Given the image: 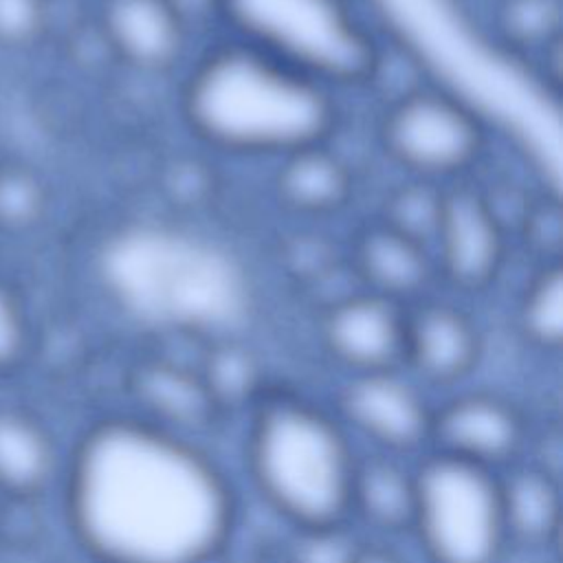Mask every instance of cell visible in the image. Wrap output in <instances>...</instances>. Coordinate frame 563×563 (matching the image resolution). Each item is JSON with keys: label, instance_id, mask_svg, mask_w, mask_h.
Returning a JSON list of instances; mask_svg holds the SVG:
<instances>
[{"label": "cell", "instance_id": "1", "mask_svg": "<svg viewBox=\"0 0 563 563\" xmlns=\"http://www.w3.org/2000/svg\"><path fill=\"white\" fill-rule=\"evenodd\" d=\"M70 512L101 563H209L233 530V493L189 438L139 416L97 424L70 475Z\"/></svg>", "mask_w": 563, "mask_h": 563}, {"label": "cell", "instance_id": "2", "mask_svg": "<svg viewBox=\"0 0 563 563\" xmlns=\"http://www.w3.org/2000/svg\"><path fill=\"white\" fill-rule=\"evenodd\" d=\"M246 460L266 504L295 528L350 519L356 455L330 413L297 396H264L251 418Z\"/></svg>", "mask_w": 563, "mask_h": 563}, {"label": "cell", "instance_id": "3", "mask_svg": "<svg viewBox=\"0 0 563 563\" xmlns=\"http://www.w3.org/2000/svg\"><path fill=\"white\" fill-rule=\"evenodd\" d=\"M191 112L222 143L288 152L310 145L328 119L321 95L306 79L242 53L220 55L202 70Z\"/></svg>", "mask_w": 563, "mask_h": 563}, {"label": "cell", "instance_id": "4", "mask_svg": "<svg viewBox=\"0 0 563 563\" xmlns=\"http://www.w3.org/2000/svg\"><path fill=\"white\" fill-rule=\"evenodd\" d=\"M411 532L431 563H497L508 543L497 473L429 451L416 466Z\"/></svg>", "mask_w": 563, "mask_h": 563}, {"label": "cell", "instance_id": "5", "mask_svg": "<svg viewBox=\"0 0 563 563\" xmlns=\"http://www.w3.org/2000/svg\"><path fill=\"white\" fill-rule=\"evenodd\" d=\"M339 411L380 453L400 457L429 446L433 407L400 367L350 374Z\"/></svg>", "mask_w": 563, "mask_h": 563}, {"label": "cell", "instance_id": "6", "mask_svg": "<svg viewBox=\"0 0 563 563\" xmlns=\"http://www.w3.org/2000/svg\"><path fill=\"white\" fill-rule=\"evenodd\" d=\"M389 152L422 176L462 169L477 152L479 132L473 117L453 99L418 92L394 106L383 128Z\"/></svg>", "mask_w": 563, "mask_h": 563}, {"label": "cell", "instance_id": "7", "mask_svg": "<svg viewBox=\"0 0 563 563\" xmlns=\"http://www.w3.org/2000/svg\"><path fill=\"white\" fill-rule=\"evenodd\" d=\"M523 444L521 413L497 394L468 391L433 407L429 451L501 473L519 462Z\"/></svg>", "mask_w": 563, "mask_h": 563}, {"label": "cell", "instance_id": "8", "mask_svg": "<svg viewBox=\"0 0 563 563\" xmlns=\"http://www.w3.org/2000/svg\"><path fill=\"white\" fill-rule=\"evenodd\" d=\"M407 312L376 292L354 295L328 308L321 325L323 345L350 374L402 365Z\"/></svg>", "mask_w": 563, "mask_h": 563}, {"label": "cell", "instance_id": "9", "mask_svg": "<svg viewBox=\"0 0 563 563\" xmlns=\"http://www.w3.org/2000/svg\"><path fill=\"white\" fill-rule=\"evenodd\" d=\"M479 356V336L471 319L446 303H424L407 312L402 365L429 385L462 380Z\"/></svg>", "mask_w": 563, "mask_h": 563}, {"label": "cell", "instance_id": "10", "mask_svg": "<svg viewBox=\"0 0 563 563\" xmlns=\"http://www.w3.org/2000/svg\"><path fill=\"white\" fill-rule=\"evenodd\" d=\"M435 244L446 275L460 286L484 284L499 264L501 233L490 207L466 191L444 196Z\"/></svg>", "mask_w": 563, "mask_h": 563}, {"label": "cell", "instance_id": "11", "mask_svg": "<svg viewBox=\"0 0 563 563\" xmlns=\"http://www.w3.org/2000/svg\"><path fill=\"white\" fill-rule=\"evenodd\" d=\"M132 391L143 409L139 418L189 438L222 418L211 402L198 369L172 361H150L134 372ZM191 440V438H189Z\"/></svg>", "mask_w": 563, "mask_h": 563}, {"label": "cell", "instance_id": "12", "mask_svg": "<svg viewBox=\"0 0 563 563\" xmlns=\"http://www.w3.org/2000/svg\"><path fill=\"white\" fill-rule=\"evenodd\" d=\"M497 477L506 541L526 548L552 545L561 526L556 475L541 464L515 462Z\"/></svg>", "mask_w": 563, "mask_h": 563}, {"label": "cell", "instance_id": "13", "mask_svg": "<svg viewBox=\"0 0 563 563\" xmlns=\"http://www.w3.org/2000/svg\"><path fill=\"white\" fill-rule=\"evenodd\" d=\"M413 515L416 468L405 466L398 455L380 451L356 457L350 488V517L361 519L378 532L400 534L413 528Z\"/></svg>", "mask_w": 563, "mask_h": 563}, {"label": "cell", "instance_id": "14", "mask_svg": "<svg viewBox=\"0 0 563 563\" xmlns=\"http://www.w3.org/2000/svg\"><path fill=\"white\" fill-rule=\"evenodd\" d=\"M108 31L114 46L134 64L169 66L183 44V15L167 0H112Z\"/></svg>", "mask_w": 563, "mask_h": 563}, {"label": "cell", "instance_id": "15", "mask_svg": "<svg viewBox=\"0 0 563 563\" xmlns=\"http://www.w3.org/2000/svg\"><path fill=\"white\" fill-rule=\"evenodd\" d=\"M356 266L369 292L391 301L420 292L431 277L424 244L383 224L367 231L356 246Z\"/></svg>", "mask_w": 563, "mask_h": 563}, {"label": "cell", "instance_id": "16", "mask_svg": "<svg viewBox=\"0 0 563 563\" xmlns=\"http://www.w3.org/2000/svg\"><path fill=\"white\" fill-rule=\"evenodd\" d=\"M277 187L279 196L295 209L330 211L345 200L350 180L345 167L332 154L310 143L288 152Z\"/></svg>", "mask_w": 563, "mask_h": 563}, {"label": "cell", "instance_id": "17", "mask_svg": "<svg viewBox=\"0 0 563 563\" xmlns=\"http://www.w3.org/2000/svg\"><path fill=\"white\" fill-rule=\"evenodd\" d=\"M53 444L44 429L20 413H0V482L18 493L37 490L53 473Z\"/></svg>", "mask_w": 563, "mask_h": 563}, {"label": "cell", "instance_id": "18", "mask_svg": "<svg viewBox=\"0 0 563 563\" xmlns=\"http://www.w3.org/2000/svg\"><path fill=\"white\" fill-rule=\"evenodd\" d=\"M200 380L220 416L253 407L262 394V369L257 358L238 343H220L205 354L198 369Z\"/></svg>", "mask_w": 563, "mask_h": 563}, {"label": "cell", "instance_id": "19", "mask_svg": "<svg viewBox=\"0 0 563 563\" xmlns=\"http://www.w3.org/2000/svg\"><path fill=\"white\" fill-rule=\"evenodd\" d=\"M519 325L523 336L537 347H559L563 339V290L556 268L543 273L526 292Z\"/></svg>", "mask_w": 563, "mask_h": 563}, {"label": "cell", "instance_id": "20", "mask_svg": "<svg viewBox=\"0 0 563 563\" xmlns=\"http://www.w3.org/2000/svg\"><path fill=\"white\" fill-rule=\"evenodd\" d=\"M444 196L429 185H409L398 189L387 205L385 224L405 233L407 238L424 244L435 238L442 216Z\"/></svg>", "mask_w": 563, "mask_h": 563}, {"label": "cell", "instance_id": "21", "mask_svg": "<svg viewBox=\"0 0 563 563\" xmlns=\"http://www.w3.org/2000/svg\"><path fill=\"white\" fill-rule=\"evenodd\" d=\"M343 523L295 528L286 552V563H352L363 543Z\"/></svg>", "mask_w": 563, "mask_h": 563}, {"label": "cell", "instance_id": "22", "mask_svg": "<svg viewBox=\"0 0 563 563\" xmlns=\"http://www.w3.org/2000/svg\"><path fill=\"white\" fill-rule=\"evenodd\" d=\"M37 0H0V35L22 37L37 24Z\"/></svg>", "mask_w": 563, "mask_h": 563}, {"label": "cell", "instance_id": "23", "mask_svg": "<svg viewBox=\"0 0 563 563\" xmlns=\"http://www.w3.org/2000/svg\"><path fill=\"white\" fill-rule=\"evenodd\" d=\"M20 343V323L7 297L0 292V361L13 356Z\"/></svg>", "mask_w": 563, "mask_h": 563}, {"label": "cell", "instance_id": "24", "mask_svg": "<svg viewBox=\"0 0 563 563\" xmlns=\"http://www.w3.org/2000/svg\"><path fill=\"white\" fill-rule=\"evenodd\" d=\"M352 563H402V561L396 554H391L389 550L363 545Z\"/></svg>", "mask_w": 563, "mask_h": 563}, {"label": "cell", "instance_id": "25", "mask_svg": "<svg viewBox=\"0 0 563 563\" xmlns=\"http://www.w3.org/2000/svg\"><path fill=\"white\" fill-rule=\"evenodd\" d=\"M172 7L178 9V13L185 18V11H187V4H194V7H200L202 0H167Z\"/></svg>", "mask_w": 563, "mask_h": 563}, {"label": "cell", "instance_id": "26", "mask_svg": "<svg viewBox=\"0 0 563 563\" xmlns=\"http://www.w3.org/2000/svg\"><path fill=\"white\" fill-rule=\"evenodd\" d=\"M279 563H286V561H284V556H282V561H279Z\"/></svg>", "mask_w": 563, "mask_h": 563}]
</instances>
